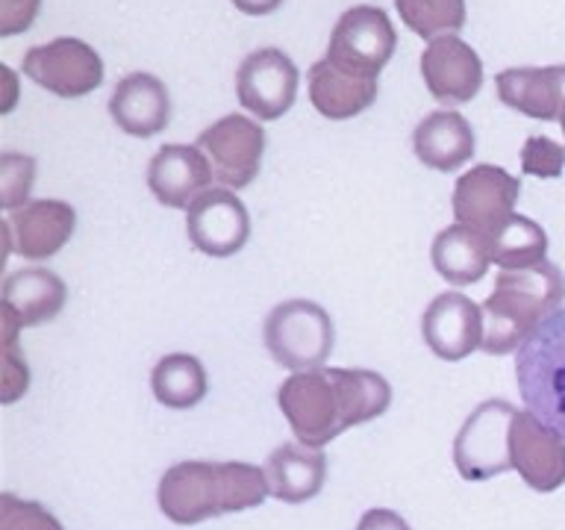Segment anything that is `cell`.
<instances>
[{
  "instance_id": "6da1fadb",
  "label": "cell",
  "mask_w": 565,
  "mask_h": 530,
  "mask_svg": "<svg viewBox=\"0 0 565 530\" xmlns=\"http://www.w3.org/2000/svg\"><path fill=\"white\" fill-rule=\"evenodd\" d=\"M291 433L309 448H324L348 427L380 418L392 404V386L369 369L295 371L277 389Z\"/></svg>"
},
{
  "instance_id": "7a4b0ae2",
  "label": "cell",
  "mask_w": 565,
  "mask_h": 530,
  "mask_svg": "<svg viewBox=\"0 0 565 530\" xmlns=\"http://www.w3.org/2000/svg\"><path fill=\"white\" fill-rule=\"evenodd\" d=\"M268 495L271 489L265 468L250 463L185 459L162 475L157 504L174 524H201L227 512L254 510Z\"/></svg>"
},
{
  "instance_id": "3957f363",
  "label": "cell",
  "mask_w": 565,
  "mask_h": 530,
  "mask_svg": "<svg viewBox=\"0 0 565 530\" xmlns=\"http://www.w3.org/2000/svg\"><path fill=\"white\" fill-rule=\"evenodd\" d=\"M565 304V274L559 265L501 268L492 295L483 304V344L480 351L503 357L519 351L545 318Z\"/></svg>"
},
{
  "instance_id": "277c9868",
  "label": "cell",
  "mask_w": 565,
  "mask_h": 530,
  "mask_svg": "<svg viewBox=\"0 0 565 530\" xmlns=\"http://www.w3.org/2000/svg\"><path fill=\"white\" fill-rule=\"evenodd\" d=\"M521 401L565 439V307L530 333L515 357Z\"/></svg>"
},
{
  "instance_id": "5b68a950",
  "label": "cell",
  "mask_w": 565,
  "mask_h": 530,
  "mask_svg": "<svg viewBox=\"0 0 565 530\" xmlns=\"http://www.w3.org/2000/svg\"><path fill=\"white\" fill-rule=\"evenodd\" d=\"M333 318L316 300H282L265 318V348L291 371L324 369L327 357L333 353Z\"/></svg>"
},
{
  "instance_id": "8992f818",
  "label": "cell",
  "mask_w": 565,
  "mask_h": 530,
  "mask_svg": "<svg viewBox=\"0 0 565 530\" xmlns=\"http://www.w3.org/2000/svg\"><path fill=\"white\" fill-rule=\"evenodd\" d=\"M397 33L380 7H353L335 21L324 60L353 77L377 80L395 56Z\"/></svg>"
},
{
  "instance_id": "52a82bcc",
  "label": "cell",
  "mask_w": 565,
  "mask_h": 530,
  "mask_svg": "<svg viewBox=\"0 0 565 530\" xmlns=\"http://www.w3.org/2000/svg\"><path fill=\"white\" fill-rule=\"evenodd\" d=\"M515 406L510 401H483L468 415L454 439V463L466 480H489L510 471V424Z\"/></svg>"
},
{
  "instance_id": "ba28073f",
  "label": "cell",
  "mask_w": 565,
  "mask_h": 530,
  "mask_svg": "<svg viewBox=\"0 0 565 530\" xmlns=\"http://www.w3.org/2000/svg\"><path fill=\"white\" fill-rule=\"evenodd\" d=\"M24 74L56 97H86L104 83V60L92 44L62 35L26 51Z\"/></svg>"
},
{
  "instance_id": "9c48e42d",
  "label": "cell",
  "mask_w": 565,
  "mask_h": 530,
  "mask_svg": "<svg viewBox=\"0 0 565 530\" xmlns=\"http://www.w3.org/2000/svg\"><path fill=\"white\" fill-rule=\"evenodd\" d=\"M198 148L210 159L212 174L227 189H245L259 174L265 130L247 115H224L198 136Z\"/></svg>"
},
{
  "instance_id": "30bf717a",
  "label": "cell",
  "mask_w": 565,
  "mask_h": 530,
  "mask_svg": "<svg viewBox=\"0 0 565 530\" xmlns=\"http://www.w3.org/2000/svg\"><path fill=\"white\" fill-rule=\"evenodd\" d=\"M521 194V180L503 171L501 166H475L454 186V219L457 224L492 239L515 215V201Z\"/></svg>"
},
{
  "instance_id": "8fae6325",
  "label": "cell",
  "mask_w": 565,
  "mask_h": 530,
  "mask_svg": "<svg viewBox=\"0 0 565 530\" xmlns=\"http://www.w3.org/2000/svg\"><path fill=\"white\" fill-rule=\"evenodd\" d=\"M298 65L289 53L277 47H259L247 53L236 71L238 104L259 121H277L289 113L298 97Z\"/></svg>"
},
{
  "instance_id": "7c38bea8",
  "label": "cell",
  "mask_w": 565,
  "mask_h": 530,
  "mask_svg": "<svg viewBox=\"0 0 565 530\" xmlns=\"http://www.w3.org/2000/svg\"><path fill=\"white\" fill-rule=\"evenodd\" d=\"M510 463L536 492H556L565 484V439L530 410H515L510 424Z\"/></svg>"
},
{
  "instance_id": "4fadbf2b",
  "label": "cell",
  "mask_w": 565,
  "mask_h": 530,
  "mask_svg": "<svg viewBox=\"0 0 565 530\" xmlns=\"http://www.w3.org/2000/svg\"><path fill=\"white\" fill-rule=\"evenodd\" d=\"M185 233L201 254L224 259L247 245L250 215L230 189H210L185 210Z\"/></svg>"
},
{
  "instance_id": "5bb4252c",
  "label": "cell",
  "mask_w": 565,
  "mask_h": 530,
  "mask_svg": "<svg viewBox=\"0 0 565 530\" xmlns=\"http://www.w3.org/2000/svg\"><path fill=\"white\" fill-rule=\"evenodd\" d=\"M77 230V212L74 206L56 198L44 201H26L15 212H9L3 221L7 247L24 259H47L60 254L68 245V239Z\"/></svg>"
},
{
  "instance_id": "9a60e30c",
  "label": "cell",
  "mask_w": 565,
  "mask_h": 530,
  "mask_svg": "<svg viewBox=\"0 0 565 530\" xmlns=\"http://www.w3.org/2000/svg\"><path fill=\"white\" fill-rule=\"evenodd\" d=\"M422 336L439 360H466L483 344V307L459 292H441L424 309Z\"/></svg>"
},
{
  "instance_id": "2e32d148",
  "label": "cell",
  "mask_w": 565,
  "mask_h": 530,
  "mask_svg": "<svg viewBox=\"0 0 565 530\" xmlns=\"http://www.w3.org/2000/svg\"><path fill=\"white\" fill-rule=\"evenodd\" d=\"M422 77L439 104L462 106L483 86V60L457 35H441L422 53Z\"/></svg>"
},
{
  "instance_id": "e0dca14e",
  "label": "cell",
  "mask_w": 565,
  "mask_h": 530,
  "mask_svg": "<svg viewBox=\"0 0 565 530\" xmlns=\"http://www.w3.org/2000/svg\"><path fill=\"white\" fill-rule=\"evenodd\" d=\"M215 180L210 159L198 145H162L148 166V186L153 198L171 210H189Z\"/></svg>"
},
{
  "instance_id": "ac0fdd59",
  "label": "cell",
  "mask_w": 565,
  "mask_h": 530,
  "mask_svg": "<svg viewBox=\"0 0 565 530\" xmlns=\"http://www.w3.org/2000/svg\"><path fill=\"white\" fill-rule=\"evenodd\" d=\"M109 115L118 130L136 139H150L171 121V95L166 83L153 74L136 71L113 88L109 95Z\"/></svg>"
},
{
  "instance_id": "d6986e66",
  "label": "cell",
  "mask_w": 565,
  "mask_h": 530,
  "mask_svg": "<svg viewBox=\"0 0 565 530\" xmlns=\"http://www.w3.org/2000/svg\"><path fill=\"white\" fill-rule=\"evenodd\" d=\"M503 106L536 121H559L565 109V65L507 68L494 77Z\"/></svg>"
},
{
  "instance_id": "ffe728a7",
  "label": "cell",
  "mask_w": 565,
  "mask_h": 530,
  "mask_svg": "<svg viewBox=\"0 0 565 530\" xmlns=\"http://www.w3.org/2000/svg\"><path fill=\"white\" fill-rule=\"evenodd\" d=\"M477 139L466 115L454 109L424 115L413 132V150L418 162L433 171H457L475 157Z\"/></svg>"
},
{
  "instance_id": "44dd1931",
  "label": "cell",
  "mask_w": 565,
  "mask_h": 530,
  "mask_svg": "<svg viewBox=\"0 0 565 530\" xmlns=\"http://www.w3.org/2000/svg\"><path fill=\"white\" fill-rule=\"evenodd\" d=\"M265 477L277 501L303 504L324 489L327 457L321 448H309L303 442H282L265 463Z\"/></svg>"
},
{
  "instance_id": "7402d4cb",
  "label": "cell",
  "mask_w": 565,
  "mask_h": 530,
  "mask_svg": "<svg viewBox=\"0 0 565 530\" xmlns=\"http://www.w3.org/2000/svg\"><path fill=\"white\" fill-rule=\"evenodd\" d=\"M65 300H68L65 280L39 265L12 272L3 283V307L18 318L21 327L47 325L60 316Z\"/></svg>"
},
{
  "instance_id": "603a6c76",
  "label": "cell",
  "mask_w": 565,
  "mask_h": 530,
  "mask_svg": "<svg viewBox=\"0 0 565 530\" xmlns=\"http://www.w3.org/2000/svg\"><path fill=\"white\" fill-rule=\"evenodd\" d=\"M377 80L344 74L327 60H318L309 68V100L330 121H348L353 115L365 113L377 100Z\"/></svg>"
},
{
  "instance_id": "cb8c5ba5",
  "label": "cell",
  "mask_w": 565,
  "mask_h": 530,
  "mask_svg": "<svg viewBox=\"0 0 565 530\" xmlns=\"http://www.w3.org/2000/svg\"><path fill=\"white\" fill-rule=\"evenodd\" d=\"M433 268L454 286H471L483 280L492 265V247L489 239L466 224H450L433 239L430 247Z\"/></svg>"
},
{
  "instance_id": "d4e9b609",
  "label": "cell",
  "mask_w": 565,
  "mask_h": 530,
  "mask_svg": "<svg viewBox=\"0 0 565 530\" xmlns=\"http://www.w3.org/2000/svg\"><path fill=\"white\" fill-rule=\"evenodd\" d=\"M150 389L159 404L168 410H192L206 398L210 378L203 362L192 353H168L153 365Z\"/></svg>"
},
{
  "instance_id": "484cf974",
  "label": "cell",
  "mask_w": 565,
  "mask_h": 530,
  "mask_svg": "<svg viewBox=\"0 0 565 530\" xmlns=\"http://www.w3.org/2000/svg\"><path fill=\"white\" fill-rule=\"evenodd\" d=\"M492 263L501 268H533L545 263L547 233L527 215H512L492 239Z\"/></svg>"
},
{
  "instance_id": "4316f807",
  "label": "cell",
  "mask_w": 565,
  "mask_h": 530,
  "mask_svg": "<svg viewBox=\"0 0 565 530\" xmlns=\"http://www.w3.org/2000/svg\"><path fill=\"white\" fill-rule=\"evenodd\" d=\"M395 9L415 35L430 42L457 35L466 24V0H395Z\"/></svg>"
},
{
  "instance_id": "83f0119b",
  "label": "cell",
  "mask_w": 565,
  "mask_h": 530,
  "mask_svg": "<svg viewBox=\"0 0 565 530\" xmlns=\"http://www.w3.org/2000/svg\"><path fill=\"white\" fill-rule=\"evenodd\" d=\"M0 316H3L0 318V339H3V392H0V401L15 404L30 386V369H26L24 353L18 351V333L24 327L18 325V318L7 307H0Z\"/></svg>"
},
{
  "instance_id": "f1b7e54d",
  "label": "cell",
  "mask_w": 565,
  "mask_h": 530,
  "mask_svg": "<svg viewBox=\"0 0 565 530\" xmlns=\"http://www.w3.org/2000/svg\"><path fill=\"white\" fill-rule=\"evenodd\" d=\"M35 183V159L24 153H3L0 159V203L3 210L15 212L30 198Z\"/></svg>"
},
{
  "instance_id": "f546056e",
  "label": "cell",
  "mask_w": 565,
  "mask_h": 530,
  "mask_svg": "<svg viewBox=\"0 0 565 530\" xmlns=\"http://www.w3.org/2000/svg\"><path fill=\"white\" fill-rule=\"evenodd\" d=\"M0 530H65L60 519L39 501L12 492L0 495Z\"/></svg>"
},
{
  "instance_id": "4dcf8cb0",
  "label": "cell",
  "mask_w": 565,
  "mask_h": 530,
  "mask_svg": "<svg viewBox=\"0 0 565 530\" xmlns=\"http://www.w3.org/2000/svg\"><path fill=\"white\" fill-rule=\"evenodd\" d=\"M565 168V148L559 141L547 139V136H530L521 148V171L524 174L542 177V180H554L563 174Z\"/></svg>"
},
{
  "instance_id": "1f68e13d",
  "label": "cell",
  "mask_w": 565,
  "mask_h": 530,
  "mask_svg": "<svg viewBox=\"0 0 565 530\" xmlns=\"http://www.w3.org/2000/svg\"><path fill=\"white\" fill-rule=\"evenodd\" d=\"M42 9V0H0V35H18L30 30Z\"/></svg>"
},
{
  "instance_id": "d6a6232c",
  "label": "cell",
  "mask_w": 565,
  "mask_h": 530,
  "mask_svg": "<svg viewBox=\"0 0 565 530\" xmlns=\"http://www.w3.org/2000/svg\"><path fill=\"white\" fill-rule=\"evenodd\" d=\"M356 530H413L406 524V519H401L395 510H386V507H374L360 519Z\"/></svg>"
},
{
  "instance_id": "836d02e7",
  "label": "cell",
  "mask_w": 565,
  "mask_h": 530,
  "mask_svg": "<svg viewBox=\"0 0 565 530\" xmlns=\"http://www.w3.org/2000/svg\"><path fill=\"white\" fill-rule=\"evenodd\" d=\"M233 7L245 15H271L282 7V0H233Z\"/></svg>"
},
{
  "instance_id": "e575fe53",
  "label": "cell",
  "mask_w": 565,
  "mask_h": 530,
  "mask_svg": "<svg viewBox=\"0 0 565 530\" xmlns=\"http://www.w3.org/2000/svg\"><path fill=\"white\" fill-rule=\"evenodd\" d=\"M559 124H563V132H565V109H563V115H559Z\"/></svg>"
}]
</instances>
